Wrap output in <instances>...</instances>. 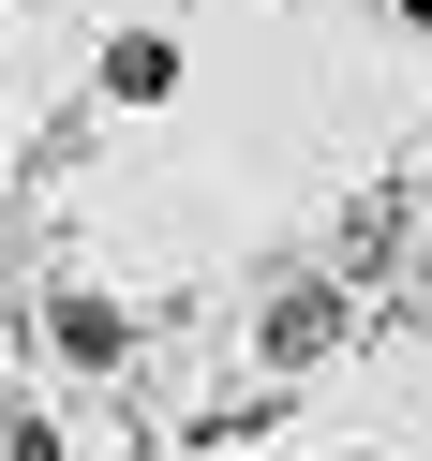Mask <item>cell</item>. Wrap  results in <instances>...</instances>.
I'll return each mask as SVG.
<instances>
[{
	"label": "cell",
	"instance_id": "obj_1",
	"mask_svg": "<svg viewBox=\"0 0 432 461\" xmlns=\"http://www.w3.org/2000/svg\"><path fill=\"white\" fill-rule=\"evenodd\" d=\"M328 328H343L328 298H283V312H269V357H313V342H328Z\"/></svg>",
	"mask_w": 432,
	"mask_h": 461
}]
</instances>
